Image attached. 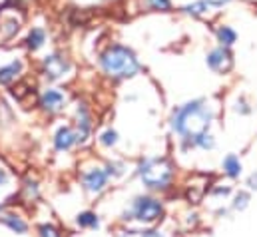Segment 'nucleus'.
I'll return each mask as SVG.
<instances>
[{"instance_id":"f257e3e1","label":"nucleus","mask_w":257,"mask_h":237,"mask_svg":"<svg viewBox=\"0 0 257 237\" xmlns=\"http://www.w3.org/2000/svg\"><path fill=\"white\" fill-rule=\"evenodd\" d=\"M215 118V110L213 106H209V102L205 100H192L180 108L174 110L172 116V130L188 140V142H195L201 134H205L211 126V122Z\"/></svg>"},{"instance_id":"f03ea898","label":"nucleus","mask_w":257,"mask_h":237,"mask_svg":"<svg viewBox=\"0 0 257 237\" xmlns=\"http://www.w3.org/2000/svg\"><path fill=\"white\" fill-rule=\"evenodd\" d=\"M100 68L112 80H126L134 78L140 72V60L134 50L124 44H112L100 54Z\"/></svg>"},{"instance_id":"7ed1b4c3","label":"nucleus","mask_w":257,"mask_h":237,"mask_svg":"<svg viewBox=\"0 0 257 237\" xmlns=\"http://www.w3.org/2000/svg\"><path fill=\"white\" fill-rule=\"evenodd\" d=\"M174 170L168 160H146L140 164V179L150 189H164L170 185Z\"/></svg>"},{"instance_id":"20e7f679","label":"nucleus","mask_w":257,"mask_h":237,"mask_svg":"<svg viewBox=\"0 0 257 237\" xmlns=\"http://www.w3.org/2000/svg\"><path fill=\"white\" fill-rule=\"evenodd\" d=\"M162 213H164L162 203L154 197L144 195V197H136L132 201V207H130V211L124 213V219H136L140 223H154L162 217Z\"/></svg>"},{"instance_id":"39448f33","label":"nucleus","mask_w":257,"mask_h":237,"mask_svg":"<svg viewBox=\"0 0 257 237\" xmlns=\"http://www.w3.org/2000/svg\"><path fill=\"white\" fill-rule=\"evenodd\" d=\"M70 62L68 58H64L62 54H50L42 60V74L50 80V82H56V80H62L66 74L70 72Z\"/></svg>"},{"instance_id":"423d86ee","label":"nucleus","mask_w":257,"mask_h":237,"mask_svg":"<svg viewBox=\"0 0 257 237\" xmlns=\"http://www.w3.org/2000/svg\"><path fill=\"white\" fill-rule=\"evenodd\" d=\"M205 62H207V66H209L215 74H227V72H231V68H233V56H231V52H229L227 46L211 48V50L207 52Z\"/></svg>"},{"instance_id":"0eeeda50","label":"nucleus","mask_w":257,"mask_h":237,"mask_svg":"<svg viewBox=\"0 0 257 237\" xmlns=\"http://www.w3.org/2000/svg\"><path fill=\"white\" fill-rule=\"evenodd\" d=\"M66 104V96L60 92V90H54V88H48L42 92L40 96V108L48 114H56L64 108Z\"/></svg>"},{"instance_id":"6e6552de","label":"nucleus","mask_w":257,"mask_h":237,"mask_svg":"<svg viewBox=\"0 0 257 237\" xmlns=\"http://www.w3.org/2000/svg\"><path fill=\"white\" fill-rule=\"evenodd\" d=\"M82 183H84V187L90 193H100L106 187V183H108V174L102 168H94V170H90V172L84 174Z\"/></svg>"},{"instance_id":"1a4fd4ad","label":"nucleus","mask_w":257,"mask_h":237,"mask_svg":"<svg viewBox=\"0 0 257 237\" xmlns=\"http://www.w3.org/2000/svg\"><path fill=\"white\" fill-rule=\"evenodd\" d=\"M76 142H78V140H76V132H74L72 128H68V126L58 128V132H56V136H54V146H56L58 152L70 150Z\"/></svg>"},{"instance_id":"9d476101","label":"nucleus","mask_w":257,"mask_h":237,"mask_svg":"<svg viewBox=\"0 0 257 237\" xmlns=\"http://www.w3.org/2000/svg\"><path fill=\"white\" fill-rule=\"evenodd\" d=\"M90 128H92V124H90L88 108H86L84 104H80V106H78V130H76V140H78L80 144L88 140V136H90Z\"/></svg>"},{"instance_id":"9b49d317","label":"nucleus","mask_w":257,"mask_h":237,"mask_svg":"<svg viewBox=\"0 0 257 237\" xmlns=\"http://www.w3.org/2000/svg\"><path fill=\"white\" fill-rule=\"evenodd\" d=\"M22 68H24V64H22L20 60H12L10 64L0 66V84L6 86V84H10V82H14V80L20 76Z\"/></svg>"},{"instance_id":"f8f14e48","label":"nucleus","mask_w":257,"mask_h":237,"mask_svg":"<svg viewBox=\"0 0 257 237\" xmlns=\"http://www.w3.org/2000/svg\"><path fill=\"white\" fill-rule=\"evenodd\" d=\"M215 38H217L219 46L231 48V46L237 42V32H235L231 26H227V24H217V26H215Z\"/></svg>"},{"instance_id":"ddd939ff","label":"nucleus","mask_w":257,"mask_h":237,"mask_svg":"<svg viewBox=\"0 0 257 237\" xmlns=\"http://www.w3.org/2000/svg\"><path fill=\"white\" fill-rule=\"evenodd\" d=\"M44 42H46V32H44V28H40V26H34V28L28 32V36H26V46H28L32 52L40 50V48L44 46Z\"/></svg>"},{"instance_id":"4468645a","label":"nucleus","mask_w":257,"mask_h":237,"mask_svg":"<svg viewBox=\"0 0 257 237\" xmlns=\"http://www.w3.org/2000/svg\"><path fill=\"white\" fill-rule=\"evenodd\" d=\"M140 8L146 12H172L174 2L172 0H140Z\"/></svg>"},{"instance_id":"2eb2a0df","label":"nucleus","mask_w":257,"mask_h":237,"mask_svg":"<svg viewBox=\"0 0 257 237\" xmlns=\"http://www.w3.org/2000/svg\"><path fill=\"white\" fill-rule=\"evenodd\" d=\"M0 221H2L4 225H8L12 231H16V233H26V231H28V223H26L20 215L4 213V215H0Z\"/></svg>"},{"instance_id":"dca6fc26","label":"nucleus","mask_w":257,"mask_h":237,"mask_svg":"<svg viewBox=\"0 0 257 237\" xmlns=\"http://www.w3.org/2000/svg\"><path fill=\"white\" fill-rule=\"evenodd\" d=\"M209 4L205 2V0H193L190 4H186L184 8H182V12L186 14V16H192V18H201V16H205L207 12H209Z\"/></svg>"},{"instance_id":"f3484780","label":"nucleus","mask_w":257,"mask_h":237,"mask_svg":"<svg viewBox=\"0 0 257 237\" xmlns=\"http://www.w3.org/2000/svg\"><path fill=\"white\" fill-rule=\"evenodd\" d=\"M223 172L229 178H239V174H241V162H239V158L235 154H229L223 160Z\"/></svg>"},{"instance_id":"a211bd4d","label":"nucleus","mask_w":257,"mask_h":237,"mask_svg":"<svg viewBox=\"0 0 257 237\" xmlns=\"http://www.w3.org/2000/svg\"><path fill=\"white\" fill-rule=\"evenodd\" d=\"M76 223H78L80 227H90V229L100 227V219H98V215L92 213V211H84V213H80V215L76 217Z\"/></svg>"},{"instance_id":"6ab92c4d","label":"nucleus","mask_w":257,"mask_h":237,"mask_svg":"<svg viewBox=\"0 0 257 237\" xmlns=\"http://www.w3.org/2000/svg\"><path fill=\"white\" fill-rule=\"evenodd\" d=\"M193 144H195V146H199L201 150H211V148L215 146V140H213V136H209V134L205 132V134H201Z\"/></svg>"},{"instance_id":"aec40b11","label":"nucleus","mask_w":257,"mask_h":237,"mask_svg":"<svg viewBox=\"0 0 257 237\" xmlns=\"http://www.w3.org/2000/svg\"><path fill=\"white\" fill-rule=\"evenodd\" d=\"M116 142H118V134H116L114 130H106V132L100 136V144H102V146H106V148L116 146Z\"/></svg>"},{"instance_id":"412c9836","label":"nucleus","mask_w":257,"mask_h":237,"mask_svg":"<svg viewBox=\"0 0 257 237\" xmlns=\"http://www.w3.org/2000/svg\"><path fill=\"white\" fill-rule=\"evenodd\" d=\"M18 28H20V24H18V20H16V18L6 20V22H4V26H2V30H4V36H6V38L14 36V34L18 32Z\"/></svg>"},{"instance_id":"4be33fe9","label":"nucleus","mask_w":257,"mask_h":237,"mask_svg":"<svg viewBox=\"0 0 257 237\" xmlns=\"http://www.w3.org/2000/svg\"><path fill=\"white\" fill-rule=\"evenodd\" d=\"M247 203H249V193H245V191H239V193L235 195V201H233V209H245V207H247Z\"/></svg>"},{"instance_id":"5701e85b","label":"nucleus","mask_w":257,"mask_h":237,"mask_svg":"<svg viewBox=\"0 0 257 237\" xmlns=\"http://www.w3.org/2000/svg\"><path fill=\"white\" fill-rule=\"evenodd\" d=\"M120 237H166L160 231H124Z\"/></svg>"},{"instance_id":"b1692460","label":"nucleus","mask_w":257,"mask_h":237,"mask_svg":"<svg viewBox=\"0 0 257 237\" xmlns=\"http://www.w3.org/2000/svg\"><path fill=\"white\" fill-rule=\"evenodd\" d=\"M38 233H40V237H60V233H58V229H56L54 225H48V223L40 225Z\"/></svg>"},{"instance_id":"393cba45","label":"nucleus","mask_w":257,"mask_h":237,"mask_svg":"<svg viewBox=\"0 0 257 237\" xmlns=\"http://www.w3.org/2000/svg\"><path fill=\"white\" fill-rule=\"evenodd\" d=\"M106 170H108V172H106L108 178H110V176L116 178V176H122V174H124V164H108Z\"/></svg>"},{"instance_id":"a878e982","label":"nucleus","mask_w":257,"mask_h":237,"mask_svg":"<svg viewBox=\"0 0 257 237\" xmlns=\"http://www.w3.org/2000/svg\"><path fill=\"white\" fill-rule=\"evenodd\" d=\"M211 8H223V6H227L229 2H233V0H205Z\"/></svg>"},{"instance_id":"bb28decb","label":"nucleus","mask_w":257,"mask_h":237,"mask_svg":"<svg viewBox=\"0 0 257 237\" xmlns=\"http://www.w3.org/2000/svg\"><path fill=\"white\" fill-rule=\"evenodd\" d=\"M235 110L241 112V114H249V108H247V104H245L243 100H237V102H235Z\"/></svg>"},{"instance_id":"cd10ccee","label":"nucleus","mask_w":257,"mask_h":237,"mask_svg":"<svg viewBox=\"0 0 257 237\" xmlns=\"http://www.w3.org/2000/svg\"><path fill=\"white\" fill-rule=\"evenodd\" d=\"M229 191H231L229 187H217V189H213V193H215V195H227Z\"/></svg>"},{"instance_id":"c85d7f7f","label":"nucleus","mask_w":257,"mask_h":237,"mask_svg":"<svg viewBox=\"0 0 257 237\" xmlns=\"http://www.w3.org/2000/svg\"><path fill=\"white\" fill-rule=\"evenodd\" d=\"M247 183H249V187H251V189H257V172L249 176V181H247Z\"/></svg>"},{"instance_id":"c756f323","label":"nucleus","mask_w":257,"mask_h":237,"mask_svg":"<svg viewBox=\"0 0 257 237\" xmlns=\"http://www.w3.org/2000/svg\"><path fill=\"white\" fill-rule=\"evenodd\" d=\"M6 181H8V174H6V172L0 168V185H4Z\"/></svg>"}]
</instances>
